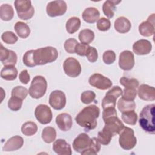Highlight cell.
Here are the masks:
<instances>
[{"label": "cell", "mask_w": 155, "mask_h": 155, "mask_svg": "<svg viewBox=\"0 0 155 155\" xmlns=\"http://www.w3.org/2000/svg\"><path fill=\"white\" fill-rule=\"evenodd\" d=\"M78 44V42L74 38H69L65 41L64 47L67 53L73 54L75 53V48Z\"/></svg>", "instance_id": "43"}, {"label": "cell", "mask_w": 155, "mask_h": 155, "mask_svg": "<svg viewBox=\"0 0 155 155\" xmlns=\"http://www.w3.org/2000/svg\"><path fill=\"white\" fill-rule=\"evenodd\" d=\"M65 73L71 78H76L81 73V65L79 62L73 57L67 58L63 64Z\"/></svg>", "instance_id": "8"}, {"label": "cell", "mask_w": 155, "mask_h": 155, "mask_svg": "<svg viewBox=\"0 0 155 155\" xmlns=\"http://www.w3.org/2000/svg\"><path fill=\"white\" fill-rule=\"evenodd\" d=\"M152 50L151 43L147 39H140L133 45V51L137 55H145L149 54Z\"/></svg>", "instance_id": "17"}, {"label": "cell", "mask_w": 155, "mask_h": 155, "mask_svg": "<svg viewBox=\"0 0 155 155\" xmlns=\"http://www.w3.org/2000/svg\"><path fill=\"white\" fill-rule=\"evenodd\" d=\"M28 93V91L25 87L22 86H16L12 89L11 95L12 96H15L24 100L26 98Z\"/></svg>", "instance_id": "37"}, {"label": "cell", "mask_w": 155, "mask_h": 155, "mask_svg": "<svg viewBox=\"0 0 155 155\" xmlns=\"http://www.w3.org/2000/svg\"><path fill=\"white\" fill-rule=\"evenodd\" d=\"M134 54L129 50H124L120 53L119 66L124 70H131L134 65Z\"/></svg>", "instance_id": "14"}, {"label": "cell", "mask_w": 155, "mask_h": 155, "mask_svg": "<svg viewBox=\"0 0 155 155\" xmlns=\"http://www.w3.org/2000/svg\"><path fill=\"white\" fill-rule=\"evenodd\" d=\"M122 94V90L119 86H114L105 94L102 101L103 110L108 107H115L117 99Z\"/></svg>", "instance_id": "7"}, {"label": "cell", "mask_w": 155, "mask_h": 155, "mask_svg": "<svg viewBox=\"0 0 155 155\" xmlns=\"http://www.w3.org/2000/svg\"><path fill=\"white\" fill-rule=\"evenodd\" d=\"M117 108L121 113L134 110L136 108V104L134 101H127L121 97L117 102Z\"/></svg>", "instance_id": "32"}, {"label": "cell", "mask_w": 155, "mask_h": 155, "mask_svg": "<svg viewBox=\"0 0 155 155\" xmlns=\"http://www.w3.org/2000/svg\"><path fill=\"white\" fill-rule=\"evenodd\" d=\"M67 8V4L64 1H53L47 5L46 12L50 17L60 16L65 13Z\"/></svg>", "instance_id": "9"}, {"label": "cell", "mask_w": 155, "mask_h": 155, "mask_svg": "<svg viewBox=\"0 0 155 155\" xmlns=\"http://www.w3.org/2000/svg\"><path fill=\"white\" fill-rule=\"evenodd\" d=\"M137 90L136 88L125 87L122 90V98L127 101H134L136 97Z\"/></svg>", "instance_id": "40"}, {"label": "cell", "mask_w": 155, "mask_h": 155, "mask_svg": "<svg viewBox=\"0 0 155 155\" xmlns=\"http://www.w3.org/2000/svg\"><path fill=\"white\" fill-rule=\"evenodd\" d=\"M18 76V70L13 65L4 66L1 70V78L6 81H13Z\"/></svg>", "instance_id": "25"}, {"label": "cell", "mask_w": 155, "mask_h": 155, "mask_svg": "<svg viewBox=\"0 0 155 155\" xmlns=\"http://www.w3.org/2000/svg\"><path fill=\"white\" fill-rule=\"evenodd\" d=\"M137 88V93L140 99L147 101L155 100V89L154 87L147 84H142Z\"/></svg>", "instance_id": "18"}, {"label": "cell", "mask_w": 155, "mask_h": 155, "mask_svg": "<svg viewBox=\"0 0 155 155\" xmlns=\"http://www.w3.org/2000/svg\"><path fill=\"white\" fill-rule=\"evenodd\" d=\"M35 116L38 121L44 125L49 124L53 118L50 108L45 104H40L36 107Z\"/></svg>", "instance_id": "11"}, {"label": "cell", "mask_w": 155, "mask_h": 155, "mask_svg": "<svg viewBox=\"0 0 155 155\" xmlns=\"http://www.w3.org/2000/svg\"><path fill=\"white\" fill-rule=\"evenodd\" d=\"M96 98V94L94 91L91 90H87L84 92L81 95V100L82 103L85 104H89L93 102Z\"/></svg>", "instance_id": "41"}, {"label": "cell", "mask_w": 155, "mask_h": 155, "mask_svg": "<svg viewBox=\"0 0 155 155\" xmlns=\"http://www.w3.org/2000/svg\"><path fill=\"white\" fill-rule=\"evenodd\" d=\"M101 143L96 137L91 138V142L89 147L83 151L81 154H97L101 150Z\"/></svg>", "instance_id": "35"}, {"label": "cell", "mask_w": 155, "mask_h": 155, "mask_svg": "<svg viewBox=\"0 0 155 155\" xmlns=\"http://www.w3.org/2000/svg\"><path fill=\"white\" fill-rule=\"evenodd\" d=\"M24 144V139L19 136H14L8 139L2 147L4 151H13L20 149Z\"/></svg>", "instance_id": "21"}, {"label": "cell", "mask_w": 155, "mask_h": 155, "mask_svg": "<svg viewBox=\"0 0 155 155\" xmlns=\"http://www.w3.org/2000/svg\"><path fill=\"white\" fill-rule=\"evenodd\" d=\"M100 114V109L96 105H90L84 108L76 116V123L81 127L89 131L94 129L97 125V119Z\"/></svg>", "instance_id": "1"}, {"label": "cell", "mask_w": 155, "mask_h": 155, "mask_svg": "<svg viewBox=\"0 0 155 155\" xmlns=\"http://www.w3.org/2000/svg\"><path fill=\"white\" fill-rule=\"evenodd\" d=\"M91 139L85 133L79 134L73 142V148L76 152L82 153L90 146Z\"/></svg>", "instance_id": "13"}, {"label": "cell", "mask_w": 155, "mask_h": 155, "mask_svg": "<svg viewBox=\"0 0 155 155\" xmlns=\"http://www.w3.org/2000/svg\"><path fill=\"white\" fill-rule=\"evenodd\" d=\"M121 1L107 0L104 2L102 5V11L104 14L108 18H112L114 15L116 10V5L119 4Z\"/></svg>", "instance_id": "24"}, {"label": "cell", "mask_w": 155, "mask_h": 155, "mask_svg": "<svg viewBox=\"0 0 155 155\" xmlns=\"http://www.w3.org/2000/svg\"><path fill=\"white\" fill-rule=\"evenodd\" d=\"M19 79L21 82L23 84L26 85L29 82L30 80V77L27 70H24L19 73Z\"/></svg>", "instance_id": "51"}, {"label": "cell", "mask_w": 155, "mask_h": 155, "mask_svg": "<svg viewBox=\"0 0 155 155\" xmlns=\"http://www.w3.org/2000/svg\"><path fill=\"white\" fill-rule=\"evenodd\" d=\"M56 123L58 128L63 131H67L71 129L73 121L71 116L66 113L58 114L56 117Z\"/></svg>", "instance_id": "19"}, {"label": "cell", "mask_w": 155, "mask_h": 155, "mask_svg": "<svg viewBox=\"0 0 155 155\" xmlns=\"http://www.w3.org/2000/svg\"><path fill=\"white\" fill-rule=\"evenodd\" d=\"M53 150L58 155H71L72 154L71 146L62 139H58L54 142Z\"/></svg>", "instance_id": "20"}, {"label": "cell", "mask_w": 155, "mask_h": 155, "mask_svg": "<svg viewBox=\"0 0 155 155\" xmlns=\"http://www.w3.org/2000/svg\"><path fill=\"white\" fill-rule=\"evenodd\" d=\"M58 56V50L53 47L48 46L34 50L33 61L35 65H45L56 60Z\"/></svg>", "instance_id": "3"}, {"label": "cell", "mask_w": 155, "mask_h": 155, "mask_svg": "<svg viewBox=\"0 0 155 155\" xmlns=\"http://www.w3.org/2000/svg\"><path fill=\"white\" fill-rule=\"evenodd\" d=\"M116 57V53L113 50H107L103 54L102 59L105 64L110 65L115 61Z\"/></svg>", "instance_id": "45"}, {"label": "cell", "mask_w": 155, "mask_h": 155, "mask_svg": "<svg viewBox=\"0 0 155 155\" xmlns=\"http://www.w3.org/2000/svg\"><path fill=\"white\" fill-rule=\"evenodd\" d=\"M85 56L90 62H95L98 58V53L96 48L90 46Z\"/></svg>", "instance_id": "46"}, {"label": "cell", "mask_w": 155, "mask_h": 155, "mask_svg": "<svg viewBox=\"0 0 155 155\" xmlns=\"http://www.w3.org/2000/svg\"><path fill=\"white\" fill-rule=\"evenodd\" d=\"M122 120L128 125H134L137 120L138 116L134 110H131L122 113Z\"/></svg>", "instance_id": "34"}, {"label": "cell", "mask_w": 155, "mask_h": 155, "mask_svg": "<svg viewBox=\"0 0 155 155\" xmlns=\"http://www.w3.org/2000/svg\"><path fill=\"white\" fill-rule=\"evenodd\" d=\"M96 27L99 31H105L108 30L111 27V22L108 19L101 18L97 21Z\"/></svg>", "instance_id": "44"}, {"label": "cell", "mask_w": 155, "mask_h": 155, "mask_svg": "<svg viewBox=\"0 0 155 155\" xmlns=\"http://www.w3.org/2000/svg\"><path fill=\"white\" fill-rule=\"evenodd\" d=\"M104 122L105 123L104 127L111 132L113 136L119 134L125 127L122 122L117 117V116L107 118L104 120Z\"/></svg>", "instance_id": "15"}, {"label": "cell", "mask_w": 155, "mask_h": 155, "mask_svg": "<svg viewBox=\"0 0 155 155\" xmlns=\"http://www.w3.org/2000/svg\"><path fill=\"white\" fill-rule=\"evenodd\" d=\"M14 29L16 34L21 38H27L30 34V28L26 24L21 21L17 22L14 25Z\"/></svg>", "instance_id": "27"}, {"label": "cell", "mask_w": 155, "mask_h": 155, "mask_svg": "<svg viewBox=\"0 0 155 155\" xmlns=\"http://www.w3.org/2000/svg\"><path fill=\"white\" fill-rule=\"evenodd\" d=\"M49 104L54 110H60L64 108L66 104V96L61 90L53 91L49 96Z\"/></svg>", "instance_id": "12"}, {"label": "cell", "mask_w": 155, "mask_h": 155, "mask_svg": "<svg viewBox=\"0 0 155 155\" xmlns=\"http://www.w3.org/2000/svg\"><path fill=\"white\" fill-rule=\"evenodd\" d=\"M154 13L151 15L147 21L142 22L139 25L140 34L145 37H149L154 33Z\"/></svg>", "instance_id": "16"}, {"label": "cell", "mask_w": 155, "mask_h": 155, "mask_svg": "<svg viewBox=\"0 0 155 155\" xmlns=\"http://www.w3.org/2000/svg\"><path fill=\"white\" fill-rule=\"evenodd\" d=\"M81 20L79 18L73 16L69 18L65 24L66 30L70 34H73L76 32L80 28Z\"/></svg>", "instance_id": "29"}, {"label": "cell", "mask_w": 155, "mask_h": 155, "mask_svg": "<svg viewBox=\"0 0 155 155\" xmlns=\"http://www.w3.org/2000/svg\"><path fill=\"white\" fill-rule=\"evenodd\" d=\"M120 84L124 87H130L137 88L139 87V81L134 78H128L127 77H122L119 80Z\"/></svg>", "instance_id": "39"}, {"label": "cell", "mask_w": 155, "mask_h": 155, "mask_svg": "<svg viewBox=\"0 0 155 155\" xmlns=\"http://www.w3.org/2000/svg\"><path fill=\"white\" fill-rule=\"evenodd\" d=\"M99 16L100 12L95 7L86 8L82 14L84 21L89 24H93L97 21Z\"/></svg>", "instance_id": "22"}, {"label": "cell", "mask_w": 155, "mask_h": 155, "mask_svg": "<svg viewBox=\"0 0 155 155\" xmlns=\"http://www.w3.org/2000/svg\"><path fill=\"white\" fill-rule=\"evenodd\" d=\"M89 47V45H86L78 42L75 48V53L81 56H85Z\"/></svg>", "instance_id": "47"}, {"label": "cell", "mask_w": 155, "mask_h": 155, "mask_svg": "<svg viewBox=\"0 0 155 155\" xmlns=\"http://www.w3.org/2000/svg\"><path fill=\"white\" fill-rule=\"evenodd\" d=\"M38 131L37 125L32 121H28L22 124L21 127V131L22 134L27 136L34 135Z\"/></svg>", "instance_id": "33"}, {"label": "cell", "mask_w": 155, "mask_h": 155, "mask_svg": "<svg viewBox=\"0 0 155 155\" xmlns=\"http://www.w3.org/2000/svg\"><path fill=\"white\" fill-rule=\"evenodd\" d=\"M18 16L22 20L31 19L35 13V9L29 0H16L14 2Z\"/></svg>", "instance_id": "5"}, {"label": "cell", "mask_w": 155, "mask_h": 155, "mask_svg": "<svg viewBox=\"0 0 155 155\" xmlns=\"http://www.w3.org/2000/svg\"><path fill=\"white\" fill-rule=\"evenodd\" d=\"M114 26L117 32L120 33H126L130 30L131 24L125 17L120 16L115 20Z\"/></svg>", "instance_id": "23"}, {"label": "cell", "mask_w": 155, "mask_h": 155, "mask_svg": "<svg viewBox=\"0 0 155 155\" xmlns=\"http://www.w3.org/2000/svg\"><path fill=\"white\" fill-rule=\"evenodd\" d=\"M78 38L82 44L88 45L94 40V33L90 29H84L79 32Z\"/></svg>", "instance_id": "30"}, {"label": "cell", "mask_w": 155, "mask_h": 155, "mask_svg": "<svg viewBox=\"0 0 155 155\" xmlns=\"http://www.w3.org/2000/svg\"><path fill=\"white\" fill-rule=\"evenodd\" d=\"M56 137V131L52 127H46L42 131V138L44 142L47 143L53 142Z\"/></svg>", "instance_id": "28"}, {"label": "cell", "mask_w": 155, "mask_h": 155, "mask_svg": "<svg viewBox=\"0 0 155 155\" xmlns=\"http://www.w3.org/2000/svg\"><path fill=\"white\" fill-rule=\"evenodd\" d=\"M117 116V111L115 107H108L103 110L102 118L105 120L112 116Z\"/></svg>", "instance_id": "48"}, {"label": "cell", "mask_w": 155, "mask_h": 155, "mask_svg": "<svg viewBox=\"0 0 155 155\" xmlns=\"http://www.w3.org/2000/svg\"><path fill=\"white\" fill-rule=\"evenodd\" d=\"M1 39L4 42L7 44H13L18 40V36L11 31L4 32L1 35Z\"/></svg>", "instance_id": "38"}, {"label": "cell", "mask_w": 155, "mask_h": 155, "mask_svg": "<svg viewBox=\"0 0 155 155\" xmlns=\"http://www.w3.org/2000/svg\"><path fill=\"white\" fill-rule=\"evenodd\" d=\"M17 55L16 54V53L12 50H11V53L10 55L9 56V58L5 61L4 62H2V64L4 65H13L15 66V64L17 62Z\"/></svg>", "instance_id": "49"}, {"label": "cell", "mask_w": 155, "mask_h": 155, "mask_svg": "<svg viewBox=\"0 0 155 155\" xmlns=\"http://www.w3.org/2000/svg\"><path fill=\"white\" fill-rule=\"evenodd\" d=\"M88 82L92 87L102 90L108 89L113 85L112 81L109 78L100 73H94L90 76Z\"/></svg>", "instance_id": "10"}, {"label": "cell", "mask_w": 155, "mask_h": 155, "mask_svg": "<svg viewBox=\"0 0 155 155\" xmlns=\"http://www.w3.org/2000/svg\"><path fill=\"white\" fill-rule=\"evenodd\" d=\"M113 136L111 132L105 127H104L102 130L98 133L97 139L101 144L107 145L110 143Z\"/></svg>", "instance_id": "31"}, {"label": "cell", "mask_w": 155, "mask_h": 155, "mask_svg": "<svg viewBox=\"0 0 155 155\" xmlns=\"http://www.w3.org/2000/svg\"><path fill=\"white\" fill-rule=\"evenodd\" d=\"M14 10L12 6L8 4H3L0 6V18L4 21H8L13 19Z\"/></svg>", "instance_id": "26"}, {"label": "cell", "mask_w": 155, "mask_h": 155, "mask_svg": "<svg viewBox=\"0 0 155 155\" xmlns=\"http://www.w3.org/2000/svg\"><path fill=\"white\" fill-rule=\"evenodd\" d=\"M119 143L121 148L125 150L133 149L137 143L134 130L131 128L125 127L119 133Z\"/></svg>", "instance_id": "6"}, {"label": "cell", "mask_w": 155, "mask_h": 155, "mask_svg": "<svg viewBox=\"0 0 155 155\" xmlns=\"http://www.w3.org/2000/svg\"><path fill=\"white\" fill-rule=\"evenodd\" d=\"M47 88V82L42 76H35L30 84L28 90L30 96L34 99H39L44 96Z\"/></svg>", "instance_id": "4"}, {"label": "cell", "mask_w": 155, "mask_h": 155, "mask_svg": "<svg viewBox=\"0 0 155 155\" xmlns=\"http://www.w3.org/2000/svg\"><path fill=\"white\" fill-rule=\"evenodd\" d=\"M22 99L19 97L12 96L8 101V108L13 111H17L19 110L22 105Z\"/></svg>", "instance_id": "36"}, {"label": "cell", "mask_w": 155, "mask_h": 155, "mask_svg": "<svg viewBox=\"0 0 155 155\" xmlns=\"http://www.w3.org/2000/svg\"><path fill=\"white\" fill-rule=\"evenodd\" d=\"M11 53V50H8L5 47H4L2 44H1L0 48V60L1 62L6 61L10 56Z\"/></svg>", "instance_id": "50"}, {"label": "cell", "mask_w": 155, "mask_h": 155, "mask_svg": "<svg viewBox=\"0 0 155 155\" xmlns=\"http://www.w3.org/2000/svg\"><path fill=\"white\" fill-rule=\"evenodd\" d=\"M33 51L34 50H30L26 51L22 58L23 63L25 65L28 67H33L35 65L33 61Z\"/></svg>", "instance_id": "42"}, {"label": "cell", "mask_w": 155, "mask_h": 155, "mask_svg": "<svg viewBox=\"0 0 155 155\" xmlns=\"http://www.w3.org/2000/svg\"><path fill=\"white\" fill-rule=\"evenodd\" d=\"M154 104H148L144 107L140 113L139 123L140 127L147 133L154 134Z\"/></svg>", "instance_id": "2"}]
</instances>
